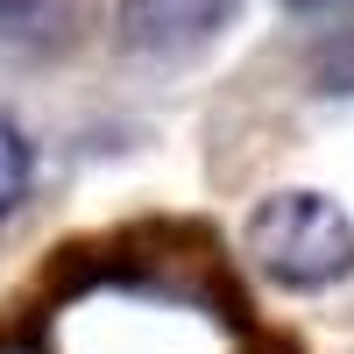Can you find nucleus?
Instances as JSON below:
<instances>
[{
  "label": "nucleus",
  "instance_id": "f257e3e1",
  "mask_svg": "<svg viewBox=\"0 0 354 354\" xmlns=\"http://www.w3.org/2000/svg\"><path fill=\"white\" fill-rule=\"evenodd\" d=\"M248 262L270 283L283 290H326L354 270V227L333 198L319 192H277L248 213V234H241Z\"/></svg>",
  "mask_w": 354,
  "mask_h": 354
},
{
  "label": "nucleus",
  "instance_id": "f03ea898",
  "mask_svg": "<svg viewBox=\"0 0 354 354\" xmlns=\"http://www.w3.org/2000/svg\"><path fill=\"white\" fill-rule=\"evenodd\" d=\"M234 8L241 0H121V36H128V50L185 57L198 43H213L234 21Z\"/></svg>",
  "mask_w": 354,
  "mask_h": 354
},
{
  "label": "nucleus",
  "instance_id": "7ed1b4c3",
  "mask_svg": "<svg viewBox=\"0 0 354 354\" xmlns=\"http://www.w3.org/2000/svg\"><path fill=\"white\" fill-rule=\"evenodd\" d=\"M71 21V0H0V43H28L50 50Z\"/></svg>",
  "mask_w": 354,
  "mask_h": 354
},
{
  "label": "nucleus",
  "instance_id": "20e7f679",
  "mask_svg": "<svg viewBox=\"0 0 354 354\" xmlns=\"http://www.w3.org/2000/svg\"><path fill=\"white\" fill-rule=\"evenodd\" d=\"M28 170H36V163H28L21 128H15V121H0V220H8L15 205L28 198Z\"/></svg>",
  "mask_w": 354,
  "mask_h": 354
},
{
  "label": "nucleus",
  "instance_id": "39448f33",
  "mask_svg": "<svg viewBox=\"0 0 354 354\" xmlns=\"http://www.w3.org/2000/svg\"><path fill=\"white\" fill-rule=\"evenodd\" d=\"M0 354H43L36 340H21V333H0Z\"/></svg>",
  "mask_w": 354,
  "mask_h": 354
}]
</instances>
